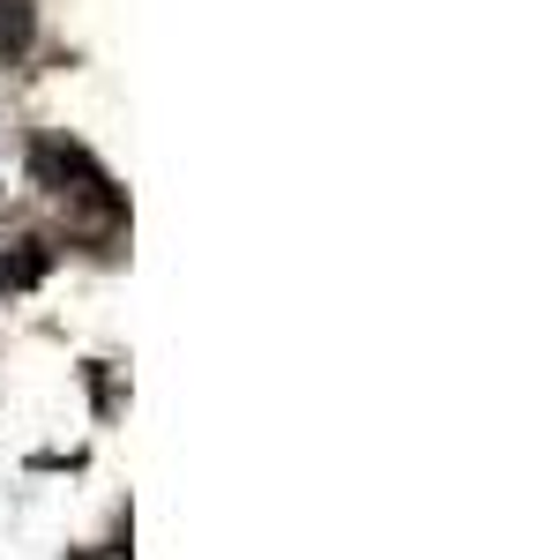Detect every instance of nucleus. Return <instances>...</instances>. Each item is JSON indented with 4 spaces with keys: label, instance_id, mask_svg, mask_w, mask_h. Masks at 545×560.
<instances>
[{
    "label": "nucleus",
    "instance_id": "obj_1",
    "mask_svg": "<svg viewBox=\"0 0 545 560\" xmlns=\"http://www.w3.org/2000/svg\"><path fill=\"white\" fill-rule=\"evenodd\" d=\"M23 38H31V8L23 0H0V52H23Z\"/></svg>",
    "mask_w": 545,
    "mask_h": 560
}]
</instances>
